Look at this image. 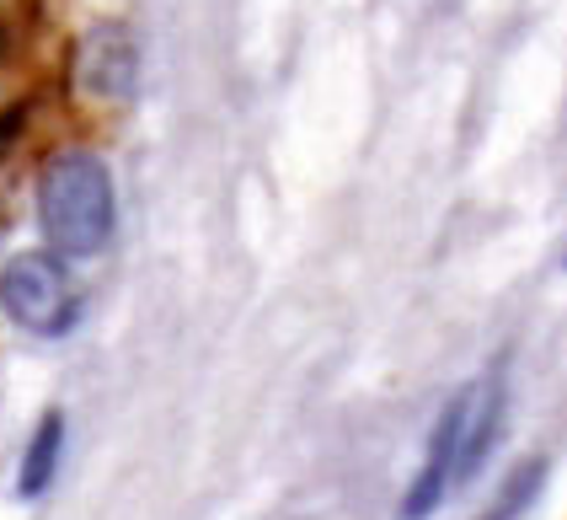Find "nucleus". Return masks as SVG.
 Instances as JSON below:
<instances>
[{
  "label": "nucleus",
  "mask_w": 567,
  "mask_h": 520,
  "mask_svg": "<svg viewBox=\"0 0 567 520\" xmlns=\"http://www.w3.org/2000/svg\"><path fill=\"white\" fill-rule=\"evenodd\" d=\"M75 81L81 92H92L102 102H124L140 81V49L134 33L118 22H96L92 33H81L75 43Z\"/></svg>",
  "instance_id": "obj_4"
},
{
  "label": "nucleus",
  "mask_w": 567,
  "mask_h": 520,
  "mask_svg": "<svg viewBox=\"0 0 567 520\" xmlns=\"http://www.w3.org/2000/svg\"><path fill=\"white\" fill-rule=\"evenodd\" d=\"M38 231L54 258H96L118 231V188L96 151H60L38 177Z\"/></svg>",
  "instance_id": "obj_1"
},
{
  "label": "nucleus",
  "mask_w": 567,
  "mask_h": 520,
  "mask_svg": "<svg viewBox=\"0 0 567 520\" xmlns=\"http://www.w3.org/2000/svg\"><path fill=\"white\" fill-rule=\"evenodd\" d=\"M0 312L32 338H70L86 300L75 290L64 258L54 253H17L0 263Z\"/></svg>",
  "instance_id": "obj_2"
},
{
  "label": "nucleus",
  "mask_w": 567,
  "mask_h": 520,
  "mask_svg": "<svg viewBox=\"0 0 567 520\" xmlns=\"http://www.w3.org/2000/svg\"><path fill=\"white\" fill-rule=\"evenodd\" d=\"M466 408H472V381L455 391L434 419V435H429V451L412 472L408 493H402V520H429L450 499L455 488V467H461V429H466Z\"/></svg>",
  "instance_id": "obj_3"
},
{
  "label": "nucleus",
  "mask_w": 567,
  "mask_h": 520,
  "mask_svg": "<svg viewBox=\"0 0 567 520\" xmlns=\"http://www.w3.org/2000/svg\"><path fill=\"white\" fill-rule=\"evenodd\" d=\"M546 488V461H519L514 472L504 478V488L493 493V504H487V516L482 520H519L530 504H536V493Z\"/></svg>",
  "instance_id": "obj_7"
},
{
  "label": "nucleus",
  "mask_w": 567,
  "mask_h": 520,
  "mask_svg": "<svg viewBox=\"0 0 567 520\" xmlns=\"http://www.w3.org/2000/svg\"><path fill=\"white\" fill-rule=\"evenodd\" d=\"M60 456H64V414L49 408L38 429H32L28 451H22V467H17V493L22 499H43L54 478H60Z\"/></svg>",
  "instance_id": "obj_6"
},
{
  "label": "nucleus",
  "mask_w": 567,
  "mask_h": 520,
  "mask_svg": "<svg viewBox=\"0 0 567 520\" xmlns=\"http://www.w3.org/2000/svg\"><path fill=\"white\" fill-rule=\"evenodd\" d=\"M504 419H508V387L504 376H482L472 381V408H466V429H461V467H455V483L476 478L487 467L493 446L504 440Z\"/></svg>",
  "instance_id": "obj_5"
}]
</instances>
